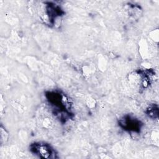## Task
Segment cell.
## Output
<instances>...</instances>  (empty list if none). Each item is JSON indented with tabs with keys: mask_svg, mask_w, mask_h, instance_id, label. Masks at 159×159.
Masks as SVG:
<instances>
[{
	"mask_svg": "<svg viewBox=\"0 0 159 159\" xmlns=\"http://www.w3.org/2000/svg\"><path fill=\"white\" fill-rule=\"evenodd\" d=\"M32 152L38 155L41 158H50L53 153L52 149L47 144L42 143H34L31 145V149Z\"/></svg>",
	"mask_w": 159,
	"mask_h": 159,
	"instance_id": "6da1fadb",
	"label": "cell"
},
{
	"mask_svg": "<svg viewBox=\"0 0 159 159\" xmlns=\"http://www.w3.org/2000/svg\"><path fill=\"white\" fill-rule=\"evenodd\" d=\"M120 125L125 130L135 131L137 129H140L139 122L135 119L130 118V117H126L120 119Z\"/></svg>",
	"mask_w": 159,
	"mask_h": 159,
	"instance_id": "7a4b0ae2",
	"label": "cell"
}]
</instances>
